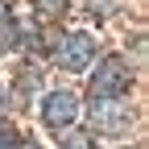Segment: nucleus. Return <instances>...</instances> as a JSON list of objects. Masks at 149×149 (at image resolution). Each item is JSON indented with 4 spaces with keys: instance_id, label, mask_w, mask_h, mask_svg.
Instances as JSON below:
<instances>
[{
    "instance_id": "7ed1b4c3",
    "label": "nucleus",
    "mask_w": 149,
    "mask_h": 149,
    "mask_svg": "<svg viewBox=\"0 0 149 149\" xmlns=\"http://www.w3.org/2000/svg\"><path fill=\"white\" fill-rule=\"evenodd\" d=\"M54 58H58L62 70L79 74V70H87L91 58H95V42H91L87 33H62V37H58V46H54Z\"/></svg>"
},
{
    "instance_id": "423d86ee",
    "label": "nucleus",
    "mask_w": 149,
    "mask_h": 149,
    "mask_svg": "<svg viewBox=\"0 0 149 149\" xmlns=\"http://www.w3.org/2000/svg\"><path fill=\"white\" fill-rule=\"evenodd\" d=\"M62 149H95V145H91V137H83V133H70L62 141Z\"/></svg>"
},
{
    "instance_id": "6e6552de",
    "label": "nucleus",
    "mask_w": 149,
    "mask_h": 149,
    "mask_svg": "<svg viewBox=\"0 0 149 149\" xmlns=\"http://www.w3.org/2000/svg\"><path fill=\"white\" fill-rule=\"evenodd\" d=\"M0 112H4V91H0Z\"/></svg>"
},
{
    "instance_id": "39448f33",
    "label": "nucleus",
    "mask_w": 149,
    "mask_h": 149,
    "mask_svg": "<svg viewBox=\"0 0 149 149\" xmlns=\"http://www.w3.org/2000/svg\"><path fill=\"white\" fill-rule=\"evenodd\" d=\"M37 87H42V74H37V70H21V79H17V91L29 100V95H37Z\"/></svg>"
},
{
    "instance_id": "20e7f679",
    "label": "nucleus",
    "mask_w": 149,
    "mask_h": 149,
    "mask_svg": "<svg viewBox=\"0 0 149 149\" xmlns=\"http://www.w3.org/2000/svg\"><path fill=\"white\" fill-rule=\"evenodd\" d=\"M42 120L50 128H70L74 120H79V95L74 91H50V95L42 100Z\"/></svg>"
},
{
    "instance_id": "f257e3e1",
    "label": "nucleus",
    "mask_w": 149,
    "mask_h": 149,
    "mask_svg": "<svg viewBox=\"0 0 149 149\" xmlns=\"http://www.w3.org/2000/svg\"><path fill=\"white\" fill-rule=\"evenodd\" d=\"M128 83H133V74H128V62L120 58V54H104V58L95 62V74H91V95L100 100H120Z\"/></svg>"
},
{
    "instance_id": "f03ea898",
    "label": "nucleus",
    "mask_w": 149,
    "mask_h": 149,
    "mask_svg": "<svg viewBox=\"0 0 149 149\" xmlns=\"http://www.w3.org/2000/svg\"><path fill=\"white\" fill-rule=\"evenodd\" d=\"M128 124H133V112H128L124 100H100L91 95V128L104 137H124Z\"/></svg>"
},
{
    "instance_id": "0eeeda50",
    "label": "nucleus",
    "mask_w": 149,
    "mask_h": 149,
    "mask_svg": "<svg viewBox=\"0 0 149 149\" xmlns=\"http://www.w3.org/2000/svg\"><path fill=\"white\" fill-rule=\"evenodd\" d=\"M37 4H42V13H50V17L66 13V0H37Z\"/></svg>"
}]
</instances>
